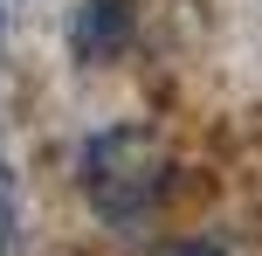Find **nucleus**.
Listing matches in <instances>:
<instances>
[{
  "label": "nucleus",
  "mask_w": 262,
  "mask_h": 256,
  "mask_svg": "<svg viewBox=\"0 0 262 256\" xmlns=\"http://www.w3.org/2000/svg\"><path fill=\"white\" fill-rule=\"evenodd\" d=\"M172 180H180V166H172L166 139L152 125H104L83 146V194H90V208L111 229L145 222L172 194Z\"/></svg>",
  "instance_id": "1"
},
{
  "label": "nucleus",
  "mask_w": 262,
  "mask_h": 256,
  "mask_svg": "<svg viewBox=\"0 0 262 256\" xmlns=\"http://www.w3.org/2000/svg\"><path fill=\"white\" fill-rule=\"evenodd\" d=\"M131 35H138V0H76V14H69V55L83 69L118 63Z\"/></svg>",
  "instance_id": "2"
},
{
  "label": "nucleus",
  "mask_w": 262,
  "mask_h": 256,
  "mask_svg": "<svg viewBox=\"0 0 262 256\" xmlns=\"http://www.w3.org/2000/svg\"><path fill=\"white\" fill-rule=\"evenodd\" d=\"M14 249H21V180L0 152V256H14Z\"/></svg>",
  "instance_id": "3"
},
{
  "label": "nucleus",
  "mask_w": 262,
  "mask_h": 256,
  "mask_svg": "<svg viewBox=\"0 0 262 256\" xmlns=\"http://www.w3.org/2000/svg\"><path fill=\"white\" fill-rule=\"evenodd\" d=\"M152 256H228L221 235H172V243H159Z\"/></svg>",
  "instance_id": "4"
}]
</instances>
